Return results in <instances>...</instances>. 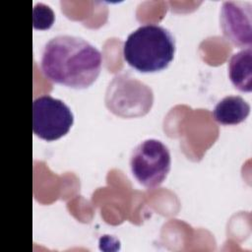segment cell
Masks as SVG:
<instances>
[{
    "mask_svg": "<svg viewBox=\"0 0 252 252\" xmlns=\"http://www.w3.org/2000/svg\"><path fill=\"white\" fill-rule=\"evenodd\" d=\"M102 64L100 51L83 37L60 34L47 41L42 49L40 68L46 79L71 89L93 85Z\"/></svg>",
    "mask_w": 252,
    "mask_h": 252,
    "instance_id": "obj_1",
    "label": "cell"
},
{
    "mask_svg": "<svg viewBox=\"0 0 252 252\" xmlns=\"http://www.w3.org/2000/svg\"><path fill=\"white\" fill-rule=\"evenodd\" d=\"M175 38L165 28L147 24L132 32L123 44V57L141 73L165 69L174 58Z\"/></svg>",
    "mask_w": 252,
    "mask_h": 252,
    "instance_id": "obj_2",
    "label": "cell"
},
{
    "mask_svg": "<svg viewBox=\"0 0 252 252\" xmlns=\"http://www.w3.org/2000/svg\"><path fill=\"white\" fill-rule=\"evenodd\" d=\"M153 102L152 89L129 74L116 75L106 89V107L123 118L144 116L151 110Z\"/></svg>",
    "mask_w": 252,
    "mask_h": 252,
    "instance_id": "obj_3",
    "label": "cell"
},
{
    "mask_svg": "<svg viewBox=\"0 0 252 252\" xmlns=\"http://www.w3.org/2000/svg\"><path fill=\"white\" fill-rule=\"evenodd\" d=\"M130 169L136 180L146 188L159 186L167 177L171 157L167 146L157 139L138 144L130 156Z\"/></svg>",
    "mask_w": 252,
    "mask_h": 252,
    "instance_id": "obj_4",
    "label": "cell"
},
{
    "mask_svg": "<svg viewBox=\"0 0 252 252\" xmlns=\"http://www.w3.org/2000/svg\"><path fill=\"white\" fill-rule=\"evenodd\" d=\"M74 123L70 107L61 99L44 94L32 102V131L40 139L51 142L65 136Z\"/></svg>",
    "mask_w": 252,
    "mask_h": 252,
    "instance_id": "obj_5",
    "label": "cell"
},
{
    "mask_svg": "<svg viewBox=\"0 0 252 252\" xmlns=\"http://www.w3.org/2000/svg\"><path fill=\"white\" fill-rule=\"evenodd\" d=\"M220 25L224 37L240 48L252 45V4L247 1H224Z\"/></svg>",
    "mask_w": 252,
    "mask_h": 252,
    "instance_id": "obj_6",
    "label": "cell"
},
{
    "mask_svg": "<svg viewBox=\"0 0 252 252\" xmlns=\"http://www.w3.org/2000/svg\"><path fill=\"white\" fill-rule=\"evenodd\" d=\"M250 113L249 103L239 95H227L220 99L212 112L214 119L220 125H237Z\"/></svg>",
    "mask_w": 252,
    "mask_h": 252,
    "instance_id": "obj_7",
    "label": "cell"
},
{
    "mask_svg": "<svg viewBox=\"0 0 252 252\" xmlns=\"http://www.w3.org/2000/svg\"><path fill=\"white\" fill-rule=\"evenodd\" d=\"M228 76L240 92L252 91V48L247 47L231 55L228 61Z\"/></svg>",
    "mask_w": 252,
    "mask_h": 252,
    "instance_id": "obj_8",
    "label": "cell"
},
{
    "mask_svg": "<svg viewBox=\"0 0 252 252\" xmlns=\"http://www.w3.org/2000/svg\"><path fill=\"white\" fill-rule=\"evenodd\" d=\"M54 22V13L49 6L37 3L33 7V27L38 30L49 29Z\"/></svg>",
    "mask_w": 252,
    "mask_h": 252,
    "instance_id": "obj_9",
    "label": "cell"
}]
</instances>
